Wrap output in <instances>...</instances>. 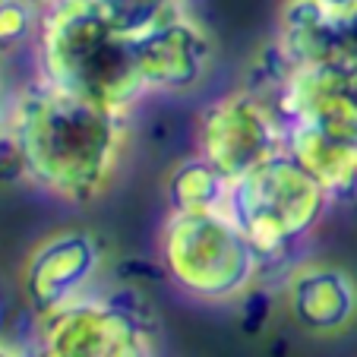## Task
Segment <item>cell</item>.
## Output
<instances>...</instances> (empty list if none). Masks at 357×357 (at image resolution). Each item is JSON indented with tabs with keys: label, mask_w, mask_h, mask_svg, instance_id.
Here are the masks:
<instances>
[{
	"label": "cell",
	"mask_w": 357,
	"mask_h": 357,
	"mask_svg": "<svg viewBox=\"0 0 357 357\" xmlns=\"http://www.w3.org/2000/svg\"><path fill=\"white\" fill-rule=\"evenodd\" d=\"M269 319H272V294L257 282L237 301V326H241L243 335L257 338L259 332H266Z\"/></svg>",
	"instance_id": "2e32d148"
},
{
	"label": "cell",
	"mask_w": 357,
	"mask_h": 357,
	"mask_svg": "<svg viewBox=\"0 0 357 357\" xmlns=\"http://www.w3.org/2000/svg\"><path fill=\"white\" fill-rule=\"evenodd\" d=\"M284 149L329 190L332 199L357 190V146H344L303 127H284Z\"/></svg>",
	"instance_id": "7c38bea8"
},
{
	"label": "cell",
	"mask_w": 357,
	"mask_h": 357,
	"mask_svg": "<svg viewBox=\"0 0 357 357\" xmlns=\"http://www.w3.org/2000/svg\"><path fill=\"white\" fill-rule=\"evenodd\" d=\"M117 278L121 284H133V288H146L152 282H168L162 259H146V257H127L117 263Z\"/></svg>",
	"instance_id": "ac0fdd59"
},
{
	"label": "cell",
	"mask_w": 357,
	"mask_h": 357,
	"mask_svg": "<svg viewBox=\"0 0 357 357\" xmlns=\"http://www.w3.org/2000/svg\"><path fill=\"white\" fill-rule=\"evenodd\" d=\"M168 282L199 303H237L263 272L259 250L228 212H171L158 234Z\"/></svg>",
	"instance_id": "3957f363"
},
{
	"label": "cell",
	"mask_w": 357,
	"mask_h": 357,
	"mask_svg": "<svg viewBox=\"0 0 357 357\" xmlns=\"http://www.w3.org/2000/svg\"><path fill=\"white\" fill-rule=\"evenodd\" d=\"M22 181H29V162L16 130L7 123L0 130V187H13Z\"/></svg>",
	"instance_id": "e0dca14e"
},
{
	"label": "cell",
	"mask_w": 357,
	"mask_h": 357,
	"mask_svg": "<svg viewBox=\"0 0 357 357\" xmlns=\"http://www.w3.org/2000/svg\"><path fill=\"white\" fill-rule=\"evenodd\" d=\"M32 47L41 79L114 114L130 117L149 95L136 67L133 41L111 26L98 0H51L41 7Z\"/></svg>",
	"instance_id": "7a4b0ae2"
},
{
	"label": "cell",
	"mask_w": 357,
	"mask_h": 357,
	"mask_svg": "<svg viewBox=\"0 0 357 357\" xmlns=\"http://www.w3.org/2000/svg\"><path fill=\"white\" fill-rule=\"evenodd\" d=\"M329 202V190L288 149H282L231 181L225 212L266 263L284 257L303 237H310L323 222Z\"/></svg>",
	"instance_id": "277c9868"
},
{
	"label": "cell",
	"mask_w": 357,
	"mask_h": 357,
	"mask_svg": "<svg viewBox=\"0 0 357 357\" xmlns=\"http://www.w3.org/2000/svg\"><path fill=\"white\" fill-rule=\"evenodd\" d=\"M228 177L196 152L177 162L168 174L171 212H222L228 202Z\"/></svg>",
	"instance_id": "4fadbf2b"
},
{
	"label": "cell",
	"mask_w": 357,
	"mask_h": 357,
	"mask_svg": "<svg viewBox=\"0 0 357 357\" xmlns=\"http://www.w3.org/2000/svg\"><path fill=\"white\" fill-rule=\"evenodd\" d=\"M101 259L105 247L89 228H57L29 250L20 284L38 323L86 297V288L101 272Z\"/></svg>",
	"instance_id": "8992f818"
},
{
	"label": "cell",
	"mask_w": 357,
	"mask_h": 357,
	"mask_svg": "<svg viewBox=\"0 0 357 357\" xmlns=\"http://www.w3.org/2000/svg\"><path fill=\"white\" fill-rule=\"evenodd\" d=\"M10 111H13V101H7V95H3V79H0V130L10 123Z\"/></svg>",
	"instance_id": "ffe728a7"
},
{
	"label": "cell",
	"mask_w": 357,
	"mask_h": 357,
	"mask_svg": "<svg viewBox=\"0 0 357 357\" xmlns=\"http://www.w3.org/2000/svg\"><path fill=\"white\" fill-rule=\"evenodd\" d=\"M284 149V123L272 101L253 89H237L209 101L196 117V152L228 181H237Z\"/></svg>",
	"instance_id": "5b68a950"
},
{
	"label": "cell",
	"mask_w": 357,
	"mask_h": 357,
	"mask_svg": "<svg viewBox=\"0 0 357 357\" xmlns=\"http://www.w3.org/2000/svg\"><path fill=\"white\" fill-rule=\"evenodd\" d=\"M313 3H323V7L335 10V13H344V16L357 13V0H313Z\"/></svg>",
	"instance_id": "d6986e66"
},
{
	"label": "cell",
	"mask_w": 357,
	"mask_h": 357,
	"mask_svg": "<svg viewBox=\"0 0 357 357\" xmlns=\"http://www.w3.org/2000/svg\"><path fill=\"white\" fill-rule=\"evenodd\" d=\"M41 357H152V329L111 297H79L38 323Z\"/></svg>",
	"instance_id": "52a82bcc"
},
{
	"label": "cell",
	"mask_w": 357,
	"mask_h": 357,
	"mask_svg": "<svg viewBox=\"0 0 357 357\" xmlns=\"http://www.w3.org/2000/svg\"><path fill=\"white\" fill-rule=\"evenodd\" d=\"M98 7L111 26L130 41L155 32L174 16L187 13L181 0H98Z\"/></svg>",
	"instance_id": "5bb4252c"
},
{
	"label": "cell",
	"mask_w": 357,
	"mask_h": 357,
	"mask_svg": "<svg viewBox=\"0 0 357 357\" xmlns=\"http://www.w3.org/2000/svg\"><path fill=\"white\" fill-rule=\"evenodd\" d=\"M284 127H303L357 146V73L338 63L297 67L272 98Z\"/></svg>",
	"instance_id": "ba28073f"
},
{
	"label": "cell",
	"mask_w": 357,
	"mask_h": 357,
	"mask_svg": "<svg viewBox=\"0 0 357 357\" xmlns=\"http://www.w3.org/2000/svg\"><path fill=\"white\" fill-rule=\"evenodd\" d=\"M10 127L29 162V183L70 206H92L111 190L127 146V117L54 82L29 79L13 98Z\"/></svg>",
	"instance_id": "6da1fadb"
},
{
	"label": "cell",
	"mask_w": 357,
	"mask_h": 357,
	"mask_svg": "<svg viewBox=\"0 0 357 357\" xmlns=\"http://www.w3.org/2000/svg\"><path fill=\"white\" fill-rule=\"evenodd\" d=\"M272 38L278 41L294 70L323 63L342 67L348 47V16L313 0H282Z\"/></svg>",
	"instance_id": "8fae6325"
},
{
	"label": "cell",
	"mask_w": 357,
	"mask_h": 357,
	"mask_svg": "<svg viewBox=\"0 0 357 357\" xmlns=\"http://www.w3.org/2000/svg\"><path fill=\"white\" fill-rule=\"evenodd\" d=\"M284 307L310 335H342L357 323V282L332 263H303L284 282Z\"/></svg>",
	"instance_id": "30bf717a"
},
{
	"label": "cell",
	"mask_w": 357,
	"mask_h": 357,
	"mask_svg": "<svg viewBox=\"0 0 357 357\" xmlns=\"http://www.w3.org/2000/svg\"><path fill=\"white\" fill-rule=\"evenodd\" d=\"M41 26V7L32 0H0V54H13L35 45Z\"/></svg>",
	"instance_id": "9a60e30c"
},
{
	"label": "cell",
	"mask_w": 357,
	"mask_h": 357,
	"mask_svg": "<svg viewBox=\"0 0 357 357\" xmlns=\"http://www.w3.org/2000/svg\"><path fill=\"white\" fill-rule=\"evenodd\" d=\"M133 54L139 76L152 92H190L199 86L212 61L209 32L193 22L187 13L174 16L155 32L133 41Z\"/></svg>",
	"instance_id": "9c48e42d"
}]
</instances>
